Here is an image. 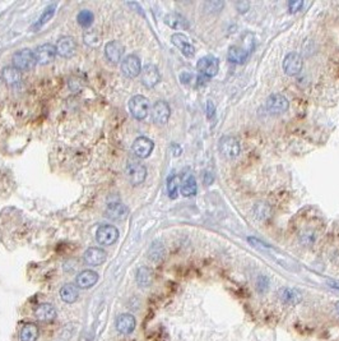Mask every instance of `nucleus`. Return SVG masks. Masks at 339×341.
Returning <instances> with one entry per match:
<instances>
[{"instance_id": "1", "label": "nucleus", "mask_w": 339, "mask_h": 341, "mask_svg": "<svg viewBox=\"0 0 339 341\" xmlns=\"http://www.w3.org/2000/svg\"><path fill=\"white\" fill-rule=\"evenodd\" d=\"M12 62H13L14 68H17L19 72L30 70L37 63L36 58H34V52L30 49H22V50L14 52L12 56Z\"/></svg>"}, {"instance_id": "2", "label": "nucleus", "mask_w": 339, "mask_h": 341, "mask_svg": "<svg viewBox=\"0 0 339 341\" xmlns=\"http://www.w3.org/2000/svg\"><path fill=\"white\" fill-rule=\"evenodd\" d=\"M218 150L225 159H235L241 152L240 142L233 136H225L219 139Z\"/></svg>"}, {"instance_id": "3", "label": "nucleus", "mask_w": 339, "mask_h": 341, "mask_svg": "<svg viewBox=\"0 0 339 341\" xmlns=\"http://www.w3.org/2000/svg\"><path fill=\"white\" fill-rule=\"evenodd\" d=\"M149 109H151L149 100L145 96L135 95L129 101V110H130V114L137 120L145 119L148 117V114H149Z\"/></svg>"}, {"instance_id": "4", "label": "nucleus", "mask_w": 339, "mask_h": 341, "mask_svg": "<svg viewBox=\"0 0 339 341\" xmlns=\"http://www.w3.org/2000/svg\"><path fill=\"white\" fill-rule=\"evenodd\" d=\"M196 69H198L199 76L204 77L207 80L213 78V77L217 76V73H218V59L212 55L203 56L202 59H199L198 64H196Z\"/></svg>"}, {"instance_id": "5", "label": "nucleus", "mask_w": 339, "mask_h": 341, "mask_svg": "<svg viewBox=\"0 0 339 341\" xmlns=\"http://www.w3.org/2000/svg\"><path fill=\"white\" fill-rule=\"evenodd\" d=\"M127 176L133 186H139L147 178V169L141 162L131 161L127 166Z\"/></svg>"}, {"instance_id": "6", "label": "nucleus", "mask_w": 339, "mask_h": 341, "mask_svg": "<svg viewBox=\"0 0 339 341\" xmlns=\"http://www.w3.org/2000/svg\"><path fill=\"white\" fill-rule=\"evenodd\" d=\"M96 239L101 245H113L119 239V230L113 225H101L97 229Z\"/></svg>"}, {"instance_id": "7", "label": "nucleus", "mask_w": 339, "mask_h": 341, "mask_svg": "<svg viewBox=\"0 0 339 341\" xmlns=\"http://www.w3.org/2000/svg\"><path fill=\"white\" fill-rule=\"evenodd\" d=\"M152 120L156 123V124L163 125L166 124L170 119V115H171V109L168 106V103L166 101H157L154 102V105L152 106Z\"/></svg>"}, {"instance_id": "8", "label": "nucleus", "mask_w": 339, "mask_h": 341, "mask_svg": "<svg viewBox=\"0 0 339 341\" xmlns=\"http://www.w3.org/2000/svg\"><path fill=\"white\" fill-rule=\"evenodd\" d=\"M121 70H123L124 76H127L128 78H135L142 72L141 59L134 54L128 55L121 63Z\"/></svg>"}, {"instance_id": "9", "label": "nucleus", "mask_w": 339, "mask_h": 341, "mask_svg": "<svg viewBox=\"0 0 339 341\" xmlns=\"http://www.w3.org/2000/svg\"><path fill=\"white\" fill-rule=\"evenodd\" d=\"M56 46H54L52 44H42V45L38 46L34 51V58H36V62L41 66H46V64H50V63L54 62L55 56H56Z\"/></svg>"}, {"instance_id": "10", "label": "nucleus", "mask_w": 339, "mask_h": 341, "mask_svg": "<svg viewBox=\"0 0 339 341\" xmlns=\"http://www.w3.org/2000/svg\"><path fill=\"white\" fill-rule=\"evenodd\" d=\"M268 111L272 114H283L288 110L290 102L281 93H273L268 97L267 103H265Z\"/></svg>"}, {"instance_id": "11", "label": "nucleus", "mask_w": 339, "mask_h": 341, "mask_svg": "<svg viewBox=\"0 0 339 341\" xmlns=\"http://www.w3.org/2000/svg\"><path fill=\"white\" fill-rule=\"evenodd\" d=\"M302 58L298 55L297 52H290L285 56L283 60V70L287 76H297L298 73L302 70Z\"/></svg>"}, {"instance_id": "12", "label": "nucleus", "mask_w": 339, "mask_h": 341, "mask_svg": "<svg viewBox=\"0 0 339 341\" xmlns=\"http://www.w3.org/2000/svg\"><path fill=\"white\" fill-rule=\"evenodd\" d=\"M133 153L139 159H147L151 155L154 148V143L152 139L147 137H138L133 143Z\"/></svg>"}, {"instance_id": "13", "label": "nucleus", "mask_w": 339, "mask_h": 341, "mask_svg": "<svg viewBox=\"0 0 339 341\" xmlns=\"http://www.w3.org/2000/svg\"><path fill=\"white\" fill-rule=\"evenodd\" d=\"M77 41L72 36H63L59 38L58 45H56V52L62 58H72L76 54Z\"/></svg>"}, {"instance_id": "14", "label": "nucleus", "mask_w": 339, "mask_h": 341, "mask_svg": "<svg viewBox=\"0 0 339 341\" xmlns=\"http://www.w3.org/2000/svg\"><path fill=\"white\" fill-rule=\"evenodd\" d=\"M141 78H142V83L147 88H152L160 82L161 80V74H160V70L154 64H147L142 69L141 72Z\"/></svg>"}, {"instance_id": "15", "label": "nucleus", "mask_w": 339, "mask_h": 341, "mask_svg": "<svg viewBox=\"0 0 339 341\" xmlns=\"http://www.w3.org/2000/svg\"><path fill=\"white\" fill-rule=\"evenodd\" d=\"M171 41L186 58H193V56L195 55V48L193 46L190 40L184 34H174L171 37Z\"/></svg>"}, {"instance_id": "16", "label": "nucleus", "mask_w": 339, "mask_h": 341, "mask_svg": "<svg viewBox=\"0 0 339 341\" xmlns=\"http://www.w3.org/2000/svg\"><path fill=\"white\" fill-rule=\"evenodd\" d=\"M106 258L107 253L98 247H91L83 255V259L88 266H101Z\"/></svg>"}, {"instance_id": "17", "label": "nucleus", "mask_w": 339, "mask_h": 341, "mask_svg": "<svg viewBox=\"0 0 339 341\" xmlns=\"http://www.w3.org/2000/svg\"><path fill=\"white\" fill-rule=\"evenodd\" d=\"M115 326H116L117 332H120L123 335H129L135 330L137 321H135L134 316H131V314L124 313L116 318Z\"/></svg>"}, {"instance_id": "18", "label": "nucleus", "mask_w": 339, "mask_h": 341, "mask_svg": "<svg viewBox=\"0 0 339 341\" xmlns=\"http://www.w3.org/2000/svg\"><path fill=\"white\" fill-rule=\"evenodd\" d=\"M124 51H125V48L120 41H110L105 46V55H106L107 60L113 64L120 62Z\"/></svg>"}, {"instance_id": "19", "label": "nucleus", "mask_w": 339, "mask_h": 341, "mask_svg": "<svg viewBox=\"0 0 339 341\" xmlns=\"http://www.w3.org/2000/svg\"><path fill=\"white\" fill-rule=\"evenodd\" d=\"M98 281V273L92 270H84L78 273L76 279V284L79 289H89Z\"/></svg>"}, {"instance_id": "20", "label": "nucleus", "mask_w": 339, "mask_h": 341, "mask_svg": "<svg viewBox=\"0 0 339 341\" xmlns=\"http://www.w3.org/2000/svg\"><path fill=\"white\" fill-rule=\"evenodd\" d=\"M106 216L111 220H124L128 216V207L121 202H111L107 205Z\"/></svg>"}, {"instance_id": "21", "label": "nucleus", "mask_w": 339, "mask_h": 341, "mask_svg": "<svg viewBox=\"0 0 339 341\" xmlns=\"http://www.w3.org/2000/svg\"><path fill=\"white\" fill-rule=\"evenodd\" d=\"M1 80L8 86H17L22 81V74L14 67H4L1 69Z\"/></svg>"}, {"instance_id": "22", "label": "nucleus", "mask_w": 339, "mask_h": 341, "mask_svg": "<svg viewBox=\"0 0 339 341\" xmlns=\"http://www.w3.org/2000/svg\"><path fill=\"white\" fill-rule=\"evenodd\" d=\"M180 192L184 197H194L198 192L196 180L193 174H185L182 176L181 184H180Z\"/></svg>"}, {"instance_id": "23", "label": "nucleus", "mask_w": 339, "mask_h": 341, "mask_svg": "<svg viewBox=\"0 0 339 341\" xmlns=\"http://www.w3.org/2000/svg\"><path fill=\"white\" fill-rule=\"evenodd\" d=\"M164 23L172 30H188L189 21L180 13H168L164 17Z\"/></svg>"}, {"instance_id": "24", "label": "nucleus", "mask_w": 339, "mask_h": 341, "mask_svg": "<svg viewBox=\"0 0 339 341\" xmlns=\"http://www.w3.org/2000/svg\"><path fill=\"white\" fill-rule=\"evenodd\" d=\"M249 58V50L241 48V46H231L227 52V59L228 62L233 64H243Z\"/></svg>"}, {"instance_id": "25", "label": "nucleus", "mask_w": 339, "mask_h": 341, "mask_svg": "<svg viewBox=\"0 0 339 341\" xmlns=\"http://www.w3.org/2000/svg\"><path fill=\"white\" fill-rule=\"evenodd\" d=\"M36 317L37 320L42 321V322H50V321L55 320L56 317V309L52 304L50 303H42L36 308Z\"/></svg>"}, {"instance_id": "26", "label": "nucleus", "mask_w": 339, "mask_h": 341, "mask_svg": "<svg viewBox=\"0 0 339 341\" xmlns=\"http://www.w3.org/2000/svg\"><path fill=\"white\" fill-rule=\"evenodd\" d=\"M279 296H281L282 302L288 306H296L302 300V294L293 288H283L279 291Z\"/></svg>"}, {"instance_id": "27", "label": "nucleus", "mask_w": 339, "mask_h": 341, "mask_svg": "<svg viewBox=\"0 0 339 341\" xmlns=\"http://www.w3.org/2000/svg\"><path fill=\"white\" fill-rule=\"evenodd\" d=\"M60 296H62L63 302H65V303H74L79 296L78 286L73 285V284H65L60 289Z\"/></svg>"}, {"instance_id": "28", "label": "nucleus", "mask_w": 339, "mask_h": 341, "mask_svg": "<svg viewBox=\"0 0 339 341\" xmlns=\"http://www.w3.org/2000/svg\"><path fill=\"white\" fill-rule=\"evenodd\" d=\"M38 339L37 324H27L21 330V341H36Z\"/></svg>"}, {"instance_id": "29", "label": "nucleus", "mask_w": 339, "mask_h": 341, "mask_svg": "<svg viewBox=\"0 0 339 341\" xmlns=\"http://www.w3.org/2000/svg\"><path fill=\"white\" fill-rule=\"evenodd\" d=\"M135 279L141 288H148L152 284V271L148 267H139Z\"/></svg>"}, {"instance_id": "30", "label": "nucleus", "mask_w": 339, "mask_h": 341, "mask_svg": "<svg viewBox=\"0 0 339 341\" xmlns=\"http://www.w3.org/2000/svg\"><path fill=\"white\" fill-rule=\"evenodd\" d=\"M55 9H56V4H51V5H48V7L45 8V11L42 12V14L40 16V18H38V21L34 23L33 26L34 30H37V28L42 27L44 24L48 23V22L54 17Z\"/></svg>"}, {"instance_id": "31", "label": "nucleus", "mask_w": 339, "mask_h": 341, "mask_svg": "<svg viewBox=\"0 0 339 341\" xmlns=\"http://www.w3.org/2000/svg\"><path fill=\"white\" fill-rule=\"evenodd\" d=\"M83 41L87 46L91 48H98L101 45V34L96 30H91V31L84 32L83 34Z\"/></svg>"}, {"instance_id": "32", "label": "nucleus", "mask_w": 339, "mask_h": 341, "mask_svg": "<svg viewBox=\"0 0 339 341\" xmlns=\"http://www.w3.org/2000/svg\"><path fill=\"white\" fill-rule=\"evenodd\" d=\"M148 255H149V258H151L152 261H161L164 256L163 244L160 243V241H154L153 244L151 245V248H149V253H148Z\"/></svg>"}, {"instance_id": "33", "label": "nucleus", "mask_w": 339, "mask_h": 341, "mask_svg": "<svg viewBox=\"0 0 339 341\" xmlns=\"http://www.w3.org/2000/svg\"><path fill=\"white\" fill-rule=\"evenodd\" d=\"M93 19H95V16H93L92 12L88 11V9H83V11L79 12L78 16H77L78 23L84 28L91 27V24L93 23Z\"/></svg>"}, {"instance_id": "34", "label": "nucleus", "mask_w": 339, "mask_h": 341, "mask_svg": "<svg viewBox=\"0 0 339 341\" xmlns=\"http://www.w3.org/2000/svg\"><path fill=\"white\" fill-rule=\"evenodd\" d=\"M167 193L171 200L178 198V179L175 174H170L167 178Z\"/></svg>"}, {"instance_id": "35", "label": "nucleus", "mask_w": 339, "mask_h": 341, "mask_svg": "<svg viewBox=\"0 0 339 341\" xmlns=\"http://www.w3.org/2000/svg\"><path fill=\"white\" fill-rule=\"evenodd\" d=\"M254 212H255V216H257L258 219H267V217H269V214H271L269 207H268V205L265 204L255 205V207H254Z\"/></svg>"}, {"instance_id": "36", "label": "nucleus", "mask_w": 339, "mask_h": 341, "mask_svg": "<svg viewBox=\"0 0 339 341\" xmlns=\"http://www.w3.org/2000/svg\"><path fill=\"white\" fill-rule=\"evenodd\" d=\"M268 289H269V279H268L267 276L260 275L257 279V290L259 293L263 294L265 293Z\"/></svg>"}, {"instance_id": "37", "label": "nucleus", "mask_w": 339, "mask_h": 341, "mask_svg": "<svg viewBox=\"0 0 339 341\" xmlns=\"http://www.w3.org/2000/svg\"><path fill=\"white\" fill-rule=\"evenodd\" d=\"M247 241L250 243L251 245H253L254 248H258V249H261V251H268V249L271 248L269 245L265 244L264 241L259 240V239L257 238H253V237H250V238H247Z\"/></svg>"}, {"instance_id": "38", "label": "nucleus", "mask_w": 339, "mask_h": 341, "mask_svg": "<svg viewBox=\"0 0 339 341\" xmlns=\"http://www.w3.org/2000/svg\"><path fill=\"white\" fill-rule=\"evenodd\" d=\"M302 5H304V3H302L301 0L290 1V3H288V9H290V12H291V13H296V12L301 11Z\"/></svg>"}, {"instance_id": "39", "label": "nucleus", "mask_w": 339, "mask_h": 341, "mask_svg": "<svg viewBox=\"0 0 339 341\" xmlns=\"http://www.w3.org/2000/svg\"><path fill=\"white\" fill-rule=\"evenodd\" d=\"M206 7H212L210 9H209V12H213V13H216V12H219L221 9L223 8V3L222 1H210V3H207Z\"/></svg>"}, {"instance_id": "40", "label": "nucleus", "mask_w": 339, "mask_h": 341, "mask_svg": "<svg viewBox=\"0 0 339 341\" xmlns=\"http://www.w3.org/2000/svg\"><path fill=\"white\" fill-rule=\"evenodd\" d=\"M193 80H194V76H193L192 73H189V72H184L181 76H180V81H181L184 85H189Z\"/></svg>"}, {"instance_id": "41", "label": "nucleus", "mask_w": 339, "mask_h": 341, "mask_svg": "<svg viewBox=\"0 0 339 341\" xmlns=\"http://www.w3.org/2000/svg\"><path fill=\"white\" fill-rule=\"evenodd\" d=\"M214 113H216V107H214V103L212 101H207V117L210 119V118L214 117Z\"/></svg>"}, {"instance_id": "42", "label": "nucleus", "mask_w": 339, "mask_h": 341, "mask_svg": "<svg viewBox=\"0 0 339 341\" xmlns=\"http://www.w3.org/2000/svg\"><path fill=\"white\" fill-rule=\"evenodd\" d=\"M314 239H315V235L312 233H306V234L302 235V243L304 244H311Z\"/></svg>"}, {"instance_id": "43", "label": "nucleus", "mask_w": 339, "mask_h": 341, "mask_svg": "<svg viewBox=\"0 0 339 341\" xmlns=\"http://www.w3.org/2000/svg\"><path fill=\"white\" fill-rule=\"evenodd\" d=\"M204 183H206V186H210L213 183V175L210 172H206V175H204Z\"/></svg>"}, {"instance_id": "44", "label": "nucleus", "mask_w": 339, "mask_h": 341, "mask_svg": "<svg viewBox=\"0 0 339 341\" xmlns=\"http://www.w3.org/2000/svg\"><path fill=\"white\" fill-rule=\"evenodd\" d=\"M237 8L240 9V12L241 13H245V12L249 9V4L247 3H239L237 4Z\"/></svg>"}, {"instance_id": "45", "label": "nucleus", "mask_w": 339, "mask_h": 341, "mask_svg": "<svg viewBox=\"0 0 339 341\" xmlns=\"http://www.w3.org/2000/svg\"><path fill=\"white\" fill-rule=\"evenodd\" d=\"M328 285L330 286V288H333V289L339 290V281H334V280H329Z\"/></svg>"}, {"instance_id": "46", "label": "nucleus", "mask_w": 339, "mask_h": 341, "mask_svg": "<svg viewBox=\"0 0 339 341\" xmlns=\"http://www.w3.org/2000/svg\"><path fill=\"white\" fill-rule=\"evenodd\" d=\"M336 309H337V312H338V314H339V302H337V303H336Z\"/></svg>"}]
</instances>
